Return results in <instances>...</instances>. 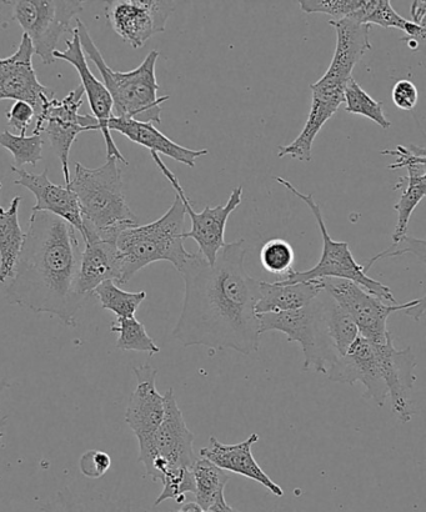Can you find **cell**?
I'll list each match as a JSON object with an SVG mask.
<instances>
[{"mask_svg": "<svg viewBox=\"0 0 426 512\" xmlns=\"http://www.w3.org/2000/svg\"><path fill=\"white\" fill-rule=\"evenodd\" d=\"M109 130H115L133 143L142 145L150 150V153L165 155L177 162L195 167L199 158L209 154L208 149L195 150L183 147L169 139L160 130L154 127L152 123L137 122L133 119H120L113 117L109 120Z\"/></svg>", "mask_w": 426, "mask_h": 512, "instance_id": "cell-22", "label": "cell"}, {"mask_svg": "<svg viewBox=\"0 0 426 512\" xmlns=\"http://www.w3.org/2000/svg\"><path fill=\"white\" fill-rule=\"evenodd\" d=\"M354 19L363 24L402 30L409 38H425V27L399 15L389 0H364L363 7Z\"/></svg>", "mask_w": 426, "mask_h": 512, "instance_id": "cell-29", "label": "cell"}, {"mask_svg": "<svg viewBox=\"0 0 426 512\" xmlns=\"http://www.w3.org/2000/svg\"><path fill=\"white\" fill-rule=\"evenodd\" d=\"M50 512H133L127 498L105 495H75L68 488L60 490Z\"/></svg>", "mask_w": 426, "mask_h": 512, "instance_id": "cell-28", "label": "cell"}, {"mask_svg": "<svg viewBox=\"0 0 426 512\" xmlns=\"http://www.w3.org/2000/svg\"><path fill=\"white\" fill-rule=\"evenodd\" d=\"M112 466V458L104 451L89 450L82 455L79 461V468L85 478H103Z\"/></svg>", "mask_w": 426, "mask_h": 512, "instance_id": "cell-39", "label": "cell"}, {"mask_svg": "<svg viewBox=\"0 0 426 512\" xmlns=\"http://www.w3.org/2000/svg\"><path fill=\"white\" fill-rule=\"evenodd\" d=\"M392 99L399 109L410 112V110L417 107L419 99L418 88L410 80H399L393 87Z\"/></svg>", "mask_w": 426, "mask_h": 512, "instance_id": "cell-40", "label": "cell"}, {"mask_svg": "<svg viewBox=\"0 0 426 512\" xmlns=\"http://www.w3.org/2000/svg\"><path fill=\"white\" fill-rule=\"evenodd\" d=\"M323 290L337 301L340 308L350 316L357 325L359 334L372 341L373 344L382 345L389 338L388 319L397 311H407L425 301V296L404 304H388L375 298L362 286L353 281L342 279H320Z\"/></svg>", "mask_w": 426, "mask_h": 512, "instance_id": "cell-10", "label": "cell"}, {"mask_svg": "<svg viewBox=\"0 0 426 512\" xmlns=\"http://www.w3.org/2000/svg\"><path fill=\"white\" fill-rule=\"evenodd\" d=\"M175 8V2L165 0H113L105 5V15L114 32L139 49L155 34L165 32Z\"/></svg>", "mask_w": 426, "mask_h": 512, "instance_id": "cell-13", "label": "cell"}, {"mask_svg": "<svg viewBox=\"0 0 426 512\" xmlns=\"http://www.w3.org/2000/svg\"><path fill=\"white\" fill-rule=\"evenodd\" d=\"M244 240L225 244L214 264L190 253L178 269L185 284L182 313L173 336L183 346L230 349L243 355L258 351L260 330L255 313L260 281L244 268Z\"/></svg>", "mask_w": 426, "mask_h": 512, "instance_id": "cell-1", "label": "cell"}, {"mask_svg": "<svg viewBox=\"0 0 426 512\" xmlns=\"http://www.w3.org/2000/svg\"><path fill=\"white\" fill-rule=\"evenodd\" d=\"M260 335L268 331H280L287 335L289 343L302 345L304 370L313 368L317 351V323L312 303L298 310L258 315Z\"/></svg>", "mask_w": 426, "mask_h": 512, "instance_id": "cell-21", "label": "cell"}, {"mask_svg": "<svg viewBox=\"0 0 426 512\" xmlns=\"http://www.w3.org/2000/svg\"><path fill=\"white\" fill-rule=\"evenodd\" d=\"M112 333H117V349L123 351H139V353H148L150 356L160 353V348L154 343L147 333L143 323L133 316V318L117 319L110 326Z\"/></svg>", "mask_w": 426, "mask_h": 512, "instance_id": "cell-33", "label": "cell"}, {"mask_svg": "<svg viewBox=\"0 0 426 512\" xmlns=\"http://www.w3.org/2000/svg\"><path fill=\"white\" fill-rule=\"evenodd\" d=\"M407 170V177L400 178L403 182L399 180V183L394 187V189L404 187V190L399 202L394 205L395 212L398 213V222L393 234V243L407 237L410 218H412L415 208L422 202L426 194L425 168H408Z\"/></svg>", "mask_w": 426, "mask_h": 512, "instance_id": "cell-27", "label": "cell"}, {"mask_svg": "<svg viewBox=\"0 0 426 512\" xmlns=\"http://www.w3.org/2000/svg\"><path fill=\"white\" fill-rule=\"evenodd\" d=\"M207 512H242L237 509L232 508L225 500V495L222 494L219 496L217 500L214 501V504L210 506Z\"/></svg>", "mask_w": 426, "mask_h": 512, "instance_id": "cell-43", "label": "cell"}, {"mask_svg": "<svg viewBox=\"0 0 426 512\" xmlns=\"http://www.w3.org/2000/svg\"><path fill=\"white\" fill-rule=\"evenodd\" d=\"M426 12V3L424 0H417V2H413L412 8H410V14H412V22L420 25V27H424V19Z\"/></svg>", "mask_w": 426, "mask_h": 512, "instance_id": "cell-42", "label": "cell"}, {"mask_svg": "<svg viewBox=\"0 0 426 512\" xmlns=\"http://www.w3.org/2000/svg\"><path fill=\"white\" fill-rule=\"evenodd\" d=\"M12 172L18 175L15 185H22L37 199L32 209L33 213L53 214L72 225L80 234L83 233L82 213H80L77 197L69 188L50 182L48 169H45L42 174H34L27 172L24 168L12 167Z\"/></svg>", "mask_w": 426, "mask_h": 512, "instance_id": "cell-18", "label": "cell"}, {"mask_svg": "<svg viewBox=\"0 0 426 512\" xmlns=\"http://www.w3.org/2000/svg\"><path fill=\"white\" fill-rule=\"evenodd\" d=\"M22 197H15L9 208H0V283L13 278L20 253H22L25 233L19 223V205Z\"/></svg>", "mask_w": 426, "mask_h": 512, "instance_id": "cell-25", "label": "cell"}, {"mask_svg": "<svg viewBox=\"0 0 426 512\" xmlns=\"http://www.w3.org/2000/svg\"><path fill=\"white\" fill-rule=\"evenodd\" d=\"M102 304V309L112 311L117 319L133 318L139 306L147 299L145 291L129 293L119 288L113 280L104 281L93 291Z\"/></svg>", "mask_w": 426, "mask_h": 512, "instance_id": "cell-31", "label": "cell"}, {"mask_svg": "<svg viewBox=\"0 0 426 512\" xmlns=\"http://www.w3.org/2000/svg\"><path fill=\"white\" fill-rule=\"evenodd\" d=\"M345 356L349 366V384L362 383L364 398L383 408L388 390L380 370L377 345L359 335Z\"/></svg>", "mask_w": 426, "mask_h": 512, "instance_id": "cell-23", "label": "cell"}, {"mask_svg": "<svg viewBox=\"0 0 426 512\" xmlns=\"http://www.w3.org/2000/svg\"><path fill=\"white\" fill-rule=\"evenodd\" d=\"M150 154H152L154 163L157 164L160 172L169 180L175 193L182 200L185 213L189 215L190 222H192V229L188 233H184V240H195L199 247V253L207 259L209 264H214L220 250L227 244L225 243V228H227L230 215L242 204L243 188L233 189L227 204L218 205V207L214 208L205 207L202 212L197 213L193 209L187 193L184 192V188L180 184L177 175L164 164L160 155L157 153Z\"/></svg>", "mask_w": 426, "mask_h": 512, "instance_id": "cell-12", "label": "cell"}, {"mask_svg": "<svg viewBox=\"0 0 426 512\" xmlns=\"http://www.w3.org/2000/svg\"><path fill=\"white\" fill-rule=\"evenodd\" d=\"M380 154L397 158L394 164L389 165V169L425 168V149L415 147V145H410V147L398 145L393 150H382Z\"/></svg>", "mask_w": 426, "mask_h": 512, "instance_id": "cell-38", "label": "cell"}, {"mask_svg": "<svg viewBox=\"0 0 426 512\" xmlns=\"http://www.w3.org/2000/svg\"><path fill=\"white\" fill-rule=\"evenodd\" d=\"M173 512H207L204 509L200 508L197 503H189L182 506V508L175 510Z\"/></svg>", "mask_w": 426, "mask_h": 512, "instance_id": "cell-45", "label": "cell"}, {"mask_svg": "<svg viewBox=\"0 0 426 512\" xmlns=\"http://www.w3.org/2000/svg\"><path fill=\"white\" fill-rule=\"evenodd\" d=\"M79 260L77 230L53 214L32 212L5 298L9 304L53 315L75 328V315L88 300L75 293Z\"/></svg>", "mask_w": 426, "mask_h": 512, "instance_id": "cell-2", "label": "cell"}, {"mask_svg": "<svg viewBox=\"0 0 426 512\" xmlns=\"http://www.w3.org/2000/svg\"><path fill=\"white\" fill-rule=\"evenodd\" d=\"M118 160L107 159L102 167L90 169L75 164L74 178L69 189L78 199L82 213L83 233L115 242L125 229L138 225L132 209L129 208L123 192V175Z\"/></svg>", "mask_w": 426, "mask_h": 512, "instance_id": "cell-4", "label": "cell"}, {"mask_svg": "<svg viewBox=\"0 0 426 512\" xmlns=\"http://www.w3.org/2000/svg\"><path fill=\"white\" fill-rule=\"evenodd\" d=\"M295 254L287 240L272 239L265 243L260 252L263 268L270 274L279 275L280 280L292 273Z\"/></svg>", "mask_w": 426, "mask_h": 512, "instance_id": "cell-35", "label": "cell"}, {"mask_svg": "<svg viewBox=\"0 0 426 512\" xmlns=\"http://www.w3.org/2000/svg\"><path fill=\"white\" fill-rule=\"evenodd\" d=\"M34 117L35 112L32 105L24 102H15L7 113L9 127L18 130L22 137L27 134L29 124Z\"/></svg>", "mask_w": 426, "mask_h": 512, "instance_id": "cell-41", "label": "cell"}, {"mask_svg": "<svg viewBox=\"0 0 426 512\" xmlns=\"http://www.w3.org/2000/svg\"><path fill=\"white\" fill-rule=\"evenodd\" d=\"M10 388L9 381L7 379L0 378V394H3L5 390ZM8 416L3 415L0 411V441L4 438V431L7 428Z\"/></svg>", "mask_w": 426, "mask_h": 512, "instance_id": "cell-44", "label": "cell"}, {"mask_svg": "<svg viewBox=\"0 0 426 512\" xmlns=\"http://www.w3.org/2000/svg\"><path fill=\"white\" fill-rule=\"evenodd\" d=\"M329 24L337 32V47L332 63L323 77L310 85L313 99L307 123L292 143L280 145L279 158L292 157L307 163L312 160L315 138L344 103V90L353 78L354 68L364 54L372 49V25L360 23L353 18L330 20Z\"/></svg>", "mask_w": 426, "mask_h": 512, "instance_id": "cell-3", "label": "cell"}, {"mask_svg": "<svg viewBox=\"0 0 426 512\" xmlns=\"http://www.w3.org/2000/svg\"><path fill=\"white\" fill-rule=\"evenodd\" d=\"M67 49L55 50L53 57L55 60L62 59L72 64L78 70L84 94L87 95L90 109L93 117L99 125V132L103 134L105 147H107V159L114 158L118 162L128 165L127 159L120 153L117 145L114 143L112 132L109 130V120L113 118V100L110 97L108 89L100 82L90 70L87 58L80 45L77 29H73L72 39L65 40Z\"/></svg>", "mask_w": 426, "mask_h": 512, "instance_id": "cell-16", "label": "cell"}, {"mask_svg": "<svg viewBox=\"0 0 426 512\" xmlns=\"http://www.w3.org/2000/svg\"><path fill=\"white\" fill-rule=\"evenodd\" d=\"M13 3V19L32 42L34 54L44 64L55 62L53 54L63 35L73 32V19L83 12L78 0H18Z\"/></svg>", "mask_w": 426, "mask_h": 512, "instance_id": "cell-9", "label": "cell"}, {"mask_svg": "<svg viewBox=\"0 0 426 512\" xmlns=\"http://www.w3.org/2000/svg\"><path fill=\"white\" fill-rule=\"evenodd\" d=\"M275 182L283 185L295 197L303 200L305 205L312 210L323 238L322 256H320L319 263L314 268L305 271L293 270L284 279L278 281L282 284H297L303 283V281L327 278L349 280L362 286L365 291H368L375 298L383 300L388 304H397V300H395L389 286L370 278L364 269V265L357 263L352 252H350L349 243L337 242V240L330 237L322 210H320L319 204L315 202L314 195L300 193L292 183L284 178H275Z\"/></svg>", "mask_w": 426, "mask_h": 512, "instance_id": "cell-7", "label": "cell"}, {"mask_svg": "<svg viewBox=\"0 0 426 512\" xmlns=\"http://www.w3.org/2000/svg\"><path fill=\"white\" fill-rule=\"evenodd\" d=\"M43 139L40 134H33L32 137H22L13 133H0V147L7 149L13 155L15 168H23V165L37 167L43 159Z\"/></svg>", "mask_w": 426, "mask_h": 512, "instance_id": "cell-34", "label": "cell"}, {"mask_svg": "<svg viewBox=\"0 0 426 512\" xmlns=\"http://www.w3.org/2000/svg\"><path fill=\"white\" fill-rule=\"evenodd\" d=\"M83 240L85 247L83 253H80L75 293L89 299L104 281L113 280L118 283V250L117 243L105 242L92 235H87Z\"/></svg>", "mask_w": 426, "mask_h": 512, "instance_id": "cell-20", "label": "cell"}, {"mask_svg": "<svg viewBox=\"0 0 426 512\" xmlns=\"http://www.w3.org/2000/svg\"><path fill=\"white\" fill-rule=\"evenodd\" d=\"M33 55L32 42L23 34L17 52L0 59V100L28 103L37 117L44 105L54 98V92L39 82L33 68Z\"/></svg>", "mask_w": 426, "mask_h": 512, "instance_id": "cell-14", "label": "cell"}, {"mask_svg": "<svg viewBox=\"0 0 426 512\" xmlns=\"http://www.w3.org/2000/svg\"><path fill=\"white\" fill-rule=\"evenodd\" d=\"M345 112L349 114L362 115L372 120L380 128L388 130L392 122L384 113L383 103L375 100L365 92L357 80L350 79L344 90Z\"/></svg>", "mask_w": 426, "mask_h": 512, "instance_id": "cell-32", "label": "cell"}, {"mask_svg": "<svg viewBox=\"0 0 426 512\" xmlns=\"http://www.w3.org/2000/svg\"><path fill=\"white\" fill-rule=\"evenodd\" d=\"M315 300H317L325 330H327L335 350L340 356L347 355L350 346L360 335L357 325L327 291L323 290Z\"/></svg>", "mask_w": 426, "mask_h": 512, "instance_id": "cell-26", "label": "cell"}, {"mask_svg": "<svg viewBox=\"0 0 426 512\" xmlns=\"http://www.w3.org/2000/svg\"><path fill=\"white\" fill-rule=\"evenodd\" d=\"M258 441L259 435L252 434L243 443L227 445L220 443L215 436H212L207 448L200 450V458L212 461L214 465L224 471L253 480L277 498H283V489L273 479H270V476L260 468L257 460L254 459L252 448Z\"/></svg>", "mask_w": 426, "mask_h": 512, "instance_id": "cell-19", "label": "cell"}, {"mask_svg": "<svg viewBox=\"0 0 426 512\" xmlns=\"http://www.w3.org/2000/svg\"><path fill=\"white\" fill-rule=\"evenodd\" d=\"M185 208L175 195L172 207L162 218L147 225L125 229L117 239L119 280L128 284L138 271L157 261H169L179 269L190 253L184 247Z\"/></svg>", "mask_w": 426, "mask_h": 512, "instance_id": "cell-6", "label": "cell"}, {"mask_svg": "<svg viewBox=\"0 0 426 512\" xmlns=\"http://www.w3.org/2000/svg\"><path fill=\"white\" fill-rule=\"evenodd\" d=\"M260 296L255 313H282V311L298 310L312 303L323 291L320 280L303 281L297 284L265 283L260 281Z\"/></svg>", "mask_w": 426, "mask_h": 512, "instance_id": "cell-24", "label": "cell"}, {"mask_svg": "<svg viewBox=\"0 0 426 512\" xmlns=\"http://www.w3.org/2000/svg\"><path fill=\"white\" fill-rule=\"evenodd\" d=\"M2 188H3V184H2V182H0V189H2Z\"/></svg>", "mask_w": 426, "mask_h": 512, "instance_id": "cell-46", "label": "cell"}, {"mask_svg": "<svg viewBox=\"0 0 426 512\" xmlns=\"http://www.w3.org/2000/svg\"><path fill=\"white\" fill-rule=\"evenodd\" d=\"M377 350L380 370L387 386L393 413L402 423L407 424L415 414L412 393L417 383V356L412 348H395L392 334L384 344L377 345Z\"/></svg>", "mask_w": 426, "mask_h": 512, "instance_id": "cell-15", "label": "cell"}, {"mask_svg": "<svg viewBox=\"0 0 426 512\" xmlns=\"http://www.w3.org/2000/svg\"><path fill=\"white\" fill-rule=\"evenodd\" d=\"M299 8L307 14H327L333 20L355 18L364 0H300Z\"/></svg>", "mask_w": 426, "mask_h": 512, "instance_id": "cell-36", "label": "cell"}, {"mask_svg": "<svg viewBox=\"0 0 426 512\" xmlns=\"http://www.w3.org/2000/svg\"><path fill=\"white\" fill-rule=\"evenodd\" d=\"M195 503L207 511L214 501L224 494L229 481L227 471L218 468L212 461L197 459L192 468Z\"/></svg>", "mask_w": 426, "mask_h": 512, "instance_id": "cell-30", "label": "cell"}, {"mask_svg": "<svg viewBox=\"0 0 426 512\" xmlns=\"http://www.w3.org/2000/svg\"><path fill=\"white\" fill-rule=\"evenodd\" d=\"M75 29L84 54L99 70L103 84L112 97L115 113L113 117L162 124V104L170 97H158L160 87L155 73V65L160 57L158 50H152L138 68L125 73L115 72L105 62L82 20L77 18Z\"/></svg>", "mask_w": 426, "mask_h": 512, "instance_id": "cell-5", "label": "cell"}, {"mask_svg": "<svg viewBox=\"0 0 426 512\" xmlns=\"http://www.w3.org/2000/svg\"><path fill=\"white\" fill-rule=\"evenodd\" d=\"M164 418L149 448L139 451V463L154 481H162L169 475L192 470L197 456L194 454V434L188 429L180 411L174 390L164 395Z\"/></svg>", "mask_w": 426, "mask_h": 512, "instance_id": "cell-8", "label": "cell"}, {"mask_svg": "<svg viewBox=\"0 0 426 512\" xmlns=\"http://www.w3.org/2000/svg\"><path fill=\"white\" fill-rule=\"evenodd\" d=\"M412 253L417 255L420 260L425 261V240L414 239L405 237L399 240L397 243H393L384 252L375 255L374 258L370 259L367 264L364 265L365 271H369L377 261L387 258H395V256L405 255Z\"/></svg>", "mask_w": 426, "mask_h": 512, "instance_id": "cell-37", "label": "cell"}, {"mask_svg": "<svg viewBox=\"0 0 426 512\" xmlns=\"http://www.w3.org/2000/svg\"><path fill=\"white\" fill-rule=\"evenodd\" d=\"M137 378V388L130 396L125 423L137 436L139 451L149 448L155 431L162 424L165 408L164 396L157 390L158 370L152 365L144 364L133 368Z\"/></svg>", "mask_w": 426, "mask_h": 512, "instance_id": "cell-17", "label": "cell"}, {"mask_svg": "<svg viewBox=\"0 0 426 512\" xmlns=\"http://www.w3.org/2000/svg\"><path fill=\"white\" fill-rule=\"evenodd\" d=\"M85 94L82 85L69 92L63 100L50 99L37 115L34 134L48 135L54 153L62 163L65 187L70 184L69 155L75 139L85 132H99L93 115L79 114Z\"/></svg>", "mask_w": 426, "mask_h": 512, "instance_id": "cell-11", "label": "cell"}]
</instances>
